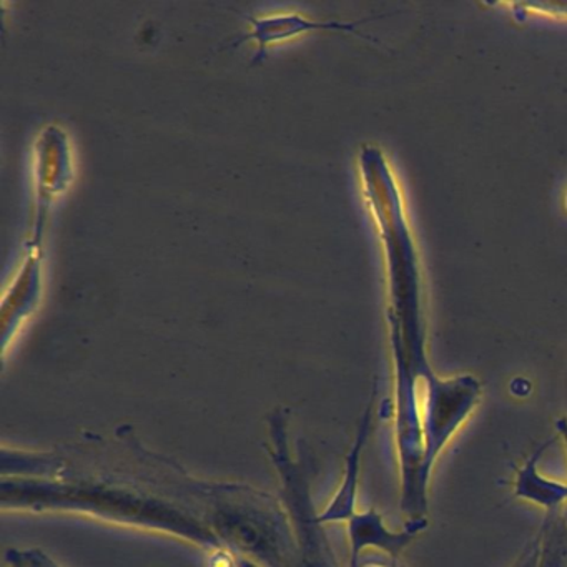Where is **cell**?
<instances>
[{"mask_svg": "<svg viewBox=\"0 0 567 567\" xmlns=\"http://www.w3.org/2000/svg\"><path fill=\"white\" fill-rule=\"evenodd\" d=\"M2 506L11 509L79 511L115 523L165 530L205 547L208 553L225 549L205 520L161 497L128 489L122 484L65 477L64 481L4 477Z\"/></svg>", "mask_w": 567, "mask_h": 567, "instance_id": "1", "label": "cell"}, {"mask_svg": "<svg viewBox=\"0 0 567 567\" xmlns=\"http://www.w3.org/2000/svg\"><path fill=\"white\" fill-rule=\"evenodd\" d=\"M207 526L221 544L261 567H298L293 526L270 494L241 484H208Z\"/></svg>", "mask_w": 567, "mask_h": 567, "instance_id": "2", "label": "cell"}, {"mask_svg": "<svg viewBox=\"0 0 567 567\" xmlns=\"http://www.w3.org/2000/svg\"><path fill=\"white\" fill-rule=\"evenodd\" d=\"M406 354L421 380L424 474L431 481L437 457L480 404L481 383L471 374L447 380L436 377L424 357L423 344L410 348Z\"/></svg>", "mask_w": 567, "mask_h": 567, "instance_id": "3", "label": "cell"}, {"mask_svg": "<svg viewBox=\"0 0 567 567\" xmlns=\"http://www.w3.org/2000/svg\"><path fill=\"white\" fill-rule=\"evenodd\" d=\"M427 527V517L408 519L403 530L388 529L383 516L377 509L357 513L348 520V539H350L351 567H357L358 560L367 549H378L396 560L404 549L413 543L417 534Z\"/></svg>", "mask_w": 567, "mask_h": 567, "instance_id": "4", "label": "cell"}, {"mask_svg": "<svg viewBox=\"0 0 567 567\" xmlns=\"http://www.w3.org/2000/svg\"><path fill=\"white\" fill-rule=\"evenodd\" d=\"M373 406L374 401L368 404L361 416L360 424L354 434L353 444L344 457L343 477L337 493L331 497L328 506L318 514V520L321 524L348 523L357 511L358 487H360L361 457H363L364 447L370 440L371 426H373Z\"/></svg>", "mask_w": 567, "mask_h": 567, "instance_id": "5", "label": "cell"}, {"mask_svg": "<svg viewBox=\"0 0 567 567\" xmlns=\"http://www.w3.org/2000/svg\"><path fill=\"white\" fill-rule=\"evenodd\" d=\"M549 443L550 441H546L537 446V450L527 457L526 463L517 470L514 494L519 499L543 507L546 513H554L563 509L564 504L567 503V484L550 480L539 471V460L544 451L549 447Z\"/></svg>", "mask_w": 567, "mask_h": 567, "instance_id": "6", "label": "cell"}, {"mask_svg": "<svg viewBox=\"0 0 567 567\" xmlns=\"http://www.w3.org/2000/svg\"><path fill=\"white\" fill-rule=\"evenodd\" d=\"M250 29L254 31L240 35L235 44L248 41V39H258L261 49L265 42L275 41V39L288 38V35L298 34V32L311 31V29H340V31H353L354 25L338 24V22H315L305 18L303 14H285L278 18L251 19ZM260 49V51H261Z\"/></svg>", "mask_w": 567, "mask_h": 567, "instance_id": "7", "label": "cell"}, {"mask_svg": "<svg viewBox=\"0 0 567 567\" xmlns=\"http://www.w3.org/2000/svg\"><path fill=\"white\" fill-rule=\"evenodd\" d=\"M513 567H540V539L537 534L533 543L527 544L526 549L520 554L519 559Z\"/></svg>", "mask_w": 567, "mask_h": 567, "instance_id": "8", "label": "cell"}, {"mask_svg": "<svg viewBox=\"0 0 567 567\" xmlns=\"http://www.w3.org/2000/svg\"><path fill=\"white\" fill-rule=\"evenodd\" d=\"M21 556L25 567H62L42 549L21 550Z\"/></svg>", "mask_w": 567, "mask_h": 567, "instance_id": "9", "label": "cell"}, {"mask_svg": "<svg viewBox=\"0 0 567 567\" xmlns=\"http://www.w3.org/2000/svg\"><path fill=\"white\" fill-rule=\"evenodd\" d=\"M357 567H398L396 560L391 559V557H388V559H383V557H361L360 560H358Z\"/></svg>", "mask_w": 567, "mask_h": 567, "instance_id": "10", "label": "cell"}, {"mask_svg": "<svg viewBox=\"0 0 567 567\" xmlns=\"http://www.w3.org/2000/svg\"><path fill=\"white\" fill-rule=\"evenodd\" d=\"M556 430L557 434L560 436V440H563L564 447H566L567 453V416L559 417V420L556 421Z\"/></svg>", "mask_w": 567, "mask_h": 567, "instance_id": "11", "label": "cell"}, {"mask_svg": "<svg viewBox=\"0 0 567 567\" xmlns=\"http://www.w3.org/2000/svg\"><path fill=\"white\" fill-rule=\"evenodd\" d=\"M237 567H261V566H260V564L255 563V560L248 559V557L240 556V554H238Z\"/></svg>", "mask_w": 567, "mask_h": 567, "instance_id": "12", "label": "cell"}]
</instances>
